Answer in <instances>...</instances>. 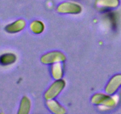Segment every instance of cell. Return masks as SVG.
Returning <instances> with one entry per match:
<instances>
[{
	"mask_svg": "<svg viewBox=\"0 0 121 114\" xmlns=\"http://www.w3.org/2000/svg\"><path fill=\"white\" fill-rule=\"evenodd\" d=\"M26 26V21L23 19H19L6 26L5 30L8 33L14 34L22 31L25 28Z\"/></svg>",
	"mask_w": 121,
	"mask_h": 114,
	"instance_id": "8992f818",
	"label": "cell"
},
{
	"mask_svg": "<svg viewBox=\"0 0 121 114\" xmlns=\"http://www.w3.org/2000/svg\"><path fill=\"white\" fill-rule=\"evenodd\" d=\"M118 96H112L107 93H96L92 96L91 99V102L93 104L107 108L115 107L118 103Z\"/></svg>",
	"mask_w": 121,
	"mask_h": 114,
	"instance_id": "6da1fadb",
	"label": "cell"
},
{
	"mask_svg": "<svg viewBox=\"0 0 121 114\" xmlns=\"http://www.w3.org/2000/svg\"><path fill=\"white\" fill-rule=\"evenodd\" d=\"M52 74L54 79H61L63 75V70L60 62L53 64L52 66Z\"/></svg>",
	"mask_w": 121,
	"mask_h": 114,
	"instance_id": "8fae6325",
	"label": "cell"
},
{
	"mask_svg": "<svg viewBox=\"0 0 121 114\" xmlns=\"http://www.w3.org/2000/svg\"><path fill=\"white\" fill-rule=\"evenodd\" d=\"M57 10L61 14H78L81 13L82 8L76 2H65L58 5Z\"/></svg>",
	"mask_w": 121,
	"mask_h": 114,
	"instance_id": "3957f363",
	"label": "cell"
},
{
	"mask_svg": "<svg viewBox=\"0 0 121 114\" xmlns=\"http://www.w3.org/2000/svg\"><path fill=\"white\" fill-rule=\"evenodd\" d=\"M66 59V55L60 51H52L43 55L41 58V62L44 64H53L62 62Z\"/></svg>",
	"mask_w": 121,
	"mask_h": 114,
	"instance_id": "277c9868",
	"label": "cell"
},
{
	"mask_svg": "<svg viewBox=\"0 0 121 114\" xmlns=\"http://www.w3.org/2000/svg\"><path fill=\"white\" fill-rule=\"evenodd\" d=\"M121 87V74L113 76L108 83L105 88V91L107 94L113 95L118 91Z\"/></svg>",
	"mask_w": 121,
	"mask_h": 114,
	"instance_id": "5b68a950",
	"label": "cell"
},
{
	"mask_svg": "<svg viewBox=\"0 0 121 114\" xmlns=\"http://www.w3.org/2000/svg\"><path fill=\"white\" fill-rule=\"evenodd\" d=\"M30 29L32 32L35 34H40L45 28L44 24L40 20H35L30 24Z\"/></svg>",
	"mask_w": 121,
	"mask_h": 114,
	"instance_id": "7c38bea8",
	"label": "cell"
},
{
	"mask_svg": "<svg viewBox=\"0 0 121 114\" xmlns=\"http://www.w3.org/2000/svg\"><path fill=\"white\" fill-rule=\"evenodd\" d=\"M95 4L100 9L109 10L118 7L119 5V0H96Z\"/></svg>",
	"mask_w": 121,
	"mask_h": 114,
	"instance_id": "52a82bcc",
	"label": "cell"
},
{
	"mask_svg": "<svg viewBox=\"0 0 121 114\" xmlns=\"http://www.w3.org/2000/svg\"><path fill=\"white\" fill-rule=\"evenodd\" d=\"M105 14L106 15V19H108V21H109L110 24L112 26V28H115L117 27L118 20V15H117V13L113 11L106 10Z\"/></svg>",
	"mask_w": 121,
	"mask_h": 114,
	"instance_id": "4fadbf2b",
	"label": "cell"
},
{
	"mask_svg": "<svg viewBox=\"0 0 121 114\" xmlns=\"http://www.w3.org/2000/svg\"><path fill=\"white\" fill-rule=\"evenodd\" d=\"M47 106L48 109L56 114H64L66 113V109L54 99L47 100Z\"/></svg>",
	"mask_w": 121,
	"mask_h": 114,
	"instance_id": "ba28073f",
	"label": "cell"
},
{
	"mask_svg": "<svg viewBox=\"0 0 121 114\" xmlns=\"http://www.w3.org/2000/svg\"><path fill=\"white\" fill-rule=\"evenodd\" d=\"M66 86V82L62 79L56 80L45 93L44 97L47 100L54 99L57 97Z\"/></svg>",
	"mask_w": 121,
	"mask_h": 114,
	"instance_id": "7a4b0ae2",
	"label": "cell"
},
{
	"mask_svg": "<svg viewBox=\"0 0 121 114\" xmlns=\"http://www.w3.org/2000/svg\"><path fill=\"white\" fill-rule=\"evenodd\" d=\"M16 60V55L13 53H5L0 56V64L2 65L13 64Z\"/></svg>",
	"mask_w": 121,
	"mask_h": 114,
	"instance_id": "30bf717a",
	"label": "cell"
},
{
	"mask_svg": "<svg viewBox=\"0 0 121 114\" xmlns=\"http://www.w3.org/2000/svg\"><path fill=\"white\" fill-rule=\"evenodd\" d=\"M31 107V100L28 97L24 96L20 102V108L18 113L19 114H28L30 112Z\"/></svg>",
	"mask_w": 121,
	"mask_h": 114,
	"instance_id": "9c48e42d",
	"label": "cell"
}]
</instances>
